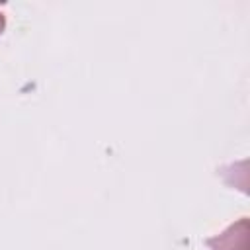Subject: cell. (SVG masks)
<instances>
[{
    "label": "cell",
    "mask_w": 250,
    "mask_h": 250,
    "mask_svg": "<svg viewBox=\"0 0 250 250\" xmlns=\"http://www.w3.org/2000/svg\"><path fill=\"white\" fill-rule=\"evenodd\" d=\"M211 250H250V221L248 217L238 219L221 234L207 238Z\"/></svg>",
    "instance_id": "6da1fadb"
},
{
    "label": "cell",
    "mask_w": 250,
    "mask_h": 250,
    "mask_svg": "<svg viewBox=\"0 0 250 250\" xmlns=\"http://www.w3.org/2000/svg\"><path fill=\"white\" fill-rule=\"evenodd\" d=\"M4 27H6V18H4V14L0 12V35H2V31H4Z\"/></svg>",
    "instance_id": "7a4b0ae2"
}]
</instances>
